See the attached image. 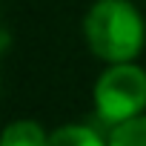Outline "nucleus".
Here are the masks:
<instances>
[{"label": "nucleus", "mask_w": 146, "mask_h": 146, "mask_svg": "<svg viewBox=\"0 0 146 146\" xmlns=\"http://www.w3.org/2000/svg\"><path fill=\"white\" fill-rule=\"evenodd\" d=\"M95 115L109 129L146 115V69L135 60L106 63L92 89Z\"/></svg>", "instance_id": "f03ea898"}, {"label": "nucleus", "mask_w": 146, "mask_h": 146, "mask_svg": "<svg viewBox=\"0 0 146 146\" xmlns=\"http://www.w3.org/2000/svg\"><path fill=\"white\" fill-rule=\"evenodd\" d=\"M109 146H146V115L109 129Z\"/></svg>", "instance_id": "39448f33"}, {"label": "nucleus", "mask_w": 146, "mask_h": 146, "mask_svg": "<svg viewBox=\"0 0 146 146\" xmlns=\"http://www.w3.org/2000/svg\"><path fill=\"white\" fill-rule=\"evenodd\" d=\"M46 146H109V135L89 123H63L54 132H49Z\"/></svg>", "instance_id": "7ed1b4c3"}, {"label": "nucleus", "mask_w": 146, "mask_h": 146, "mask_svg": "<svg viewBox=\"0 0 146 146\" xmlns=\"http://www.w3.org/2000/svg\"><path fill=\"white\" fill-rule=\"evenodd\" d=\"M83 40L98 60L129 63L146 46V20L132 0H95L83 15Z\"/></svg>", "instance_id": "f257e3e1"}, {"label": "nucleus", "mask_w": 146, "mask_h": 146, "mask_svg": "<svg viewBox=\"0 0 146 146\" xmlns=\"http://www.w3.org/2000/svg\"><path fill=\"white\" fill-rule=\"evenodd\" d=\"M46 143H49V132L29 117L12 120L0 132V146H46Z\"/></svg>", "instance_id": "20e7f679"}]
</instances>
